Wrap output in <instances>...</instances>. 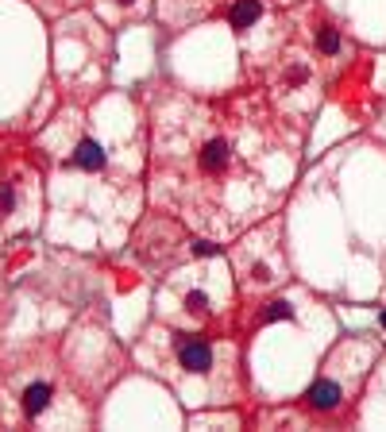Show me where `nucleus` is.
Listing matches in <instances>:
<instances>
[{
  "label": "nucleus",
  "mask_w": 386,
  "mask_h": 432,
  "mask_svg": "<svg viewBox=\"0 0 386 432\" xmlns=\"http://www.w3.org/2000/svg\"><path fill=\"white\" fill-rule=\"evenodd\" d=\"M178 359H182L186 370L205 375V370L213 367V348H209L205 340H178Z\"/></svg>",
  "instance_id": "1"
},
{
  "label": "nucleus",
  "mask_w": 386,
  "mask_h": 432,
  "mask_svg": "<svg viewBox=\"0 0 386 432\" xmlns=\"http://www.w3.org/2000/svg\"><path fill=\"white\" fill-rule=\"evenodd\" d=\"M305 401H309L313 409H332V405L340 401V386H336V382H329V378H321V382H313V386H309Z\"/></svg>",
  "instance_id": "2"
},
{
  "label": "nucleus",
  "mask_w": 386,
  "mask_h": 432,
  "mask_svg": "<svg viewBox=\"0 0 386 432\" xmlns=\"http://www.w3.org/2000/svg\"><path fill=\"white\" fill-rule=\"evenodd\" d=\"M74 166H82V170H101V166H104L101 143H96V139H82L77 151H74Z\"/></svg>",
  "instance_id": "3"
},
{
  "label": "nucleus",
  "mask_w": 386,
  "mask_h": 432,
  "mask_svg": "<svg viewBox=\"0 0 386 432\" xmlns=\"http://www.w3.org/2000/svg\"><path fill=\"white\" fill-rule=\"evenodd\" d=\"M224 166H228V143H224V139L205 143V151H201V170H205V174H221Z\"/></svg>",
  "instance_id": "4"
},
{
  "label": "nucleus",
  "mask_w": 386,
  "mask_h": 432,
  "mask_svg": "<svg viewBox=\"0 0 386 432\" xmlns=\"http://www.w3.org/2000/svg\"><path fill=\"white\" fill-rule=\"evenodd\" d=\"M47 405H50V386L47 382H31L28 390H23V413H28V417H39Z\"/></svg>",
  "instance_id": "5"
},
{
  "label": "nucleus",
  "mask_w": 386,
  "mask_h": 432,
  "mask_svg": "<svg viewBox=\"0 0 386 432\" xmlns=\"http://www.w3.org/2000/svg\"><path fill=\"white\" fill-rule=\"evenodd\" d=\"M259 16H263V4H259V0H236V4H232V28L243 31V28H251Z\"/></svg>",
  "instance_id": "6"
},
{
  "label": "nucleus",
  "mask_w": 386,
  "mask_h": 432,
  "mask_svg": "<svg viewBox=\"0 0 386 432\" xmlns=\"http://www.w3.org/2000/svg\"><path fill=\"white\" fill-rule=\"evenodd\" d=\"M290 316H294V309H290V301H267V309H263V324L290 321Z\"/></svg>",
  "instance_id": "7"
},
{
  "label": "nucleus",
  "mask_w": 386,
  "mask_h": 432,
  "mask_svg": "<svg viewBox=\"0 0 386 432\" xmlns=\"http://www.w3.org/2000/svg\"><path fill=\"white\" fill-rule=\"evenodd\" d=\"M317 47L324 50V55H336V50H340V35L332 28H321L317 31Z\"/></svg>",
  "instance_id": "8"
},
{
  "label": "nucleus",
  "mask_w": 386,
  "mask_h": 432,
  "mask_svg": "<svg viewBox=\"0 0 386 432\" xmlns=\"http://www.w3.org/2000/svg\"><path fill=\"white\" fill-rule=\"evenodd\" d=\"M12 205H16V193H12V185H8V182H0V216H8V213H12Z\"/></svg>",
  "instance_id": "9"
},
{
  "label": "nucleus",
  "mask_w": 386,
  "mask_h": 432,
  "mask_svg": "<svg viewBox=\"0 0 386 432\" xmlns=\"http://www.w3.org/2000/svg\"><path fill=\"white\" fill-rule=\"evenodd\" d=\"M186 305H189V309H209V297L201 294V289H189V294H186Z\"/></svg>",
  "instance_id": "10"
},
{
  "label": "nucleus",
  "mask_w": 386,
  "mask_h": 432,
  "mask_svg": "<svg viewBox=\"0 0 386 432\" xmlns=\"http://www.w3.org/2000/svg\"><path fill=\"white\" fill-rule=\"evenodd\" d=\"M193 255H216V243H209V240H197V243H193Z\"/></svg>",
  "instance_id": "11"
},
{
  "label": "nucleus",
  "mask_w": 386,
  "mask_h": 432,
  "mask_svg": "<svg viewBox=\"0 0 386 432\" xmlns=\"http://www.w3.org/2000/svg\"><path fill=\"white\" fill-rule=\"evenodd\" d=\"M255 278H263V282L270 278V267H267V262H259V267H255Z\"/></svg>",
  "instance_id": "12"
},
{
  "label": "nucleus",
  "mask_w": 386,
  "mask_h": 432,
  "mask_svg": "<svg viewBox=\"0 0 386 432\" xmlns=\"http://www.w3.org/2000/svg\"><path fill=\"white\" fill-rule=\"evenodd\" d=\"M120 4H136V0H120Z\"/></svg>",
  "instance_id": "13"
},
{
  "label": "nucleus",
  "mask_w": 386,
  "mask_h": 432,
  "mask_svg": "<svg viewBox=\"0 0 386 432\" xmlns=\"http://www.w3.org/2000/svg\"><path fill=\"white\" fill-rule=\"evenodd\" d=\"M382 328H386V313H382Z\"/></svg>",
  "instance_id": "14"
}]
</instances>
